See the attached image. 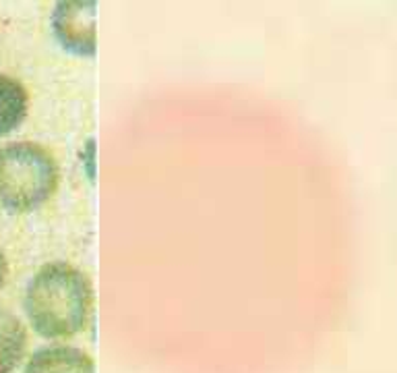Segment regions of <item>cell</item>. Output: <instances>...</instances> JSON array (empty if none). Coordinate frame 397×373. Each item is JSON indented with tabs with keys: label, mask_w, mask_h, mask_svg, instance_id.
<instances>
[{
	"label": "cell",
	"mask_w": 397,
	"mask_h": 373,
	"mask_svg": "<svg viewBox=\"0 0 397 373\" xmlns=\"http://www.w3.org/2000/svg\"><path fill=\"white\" fill-rule=\"evenodd\" d=\"M29 93L19 79L0 73V135H6L25 121Z\"/></svg>",
	"instance_id": "8992f818"
},
{
	"label": "cell",
	"mask_w": 397,
	"mask_h": 373,
	"mask_svg": "<svg viewBox=\"0 0 397 373\" xmlns=\"http://www.w3.org/2000/svg\"><path fill=\"white\" fill-rule=\"evenodd\" d=\"M6 272H8V265H6V257H4V253L0 251V288H2L4 280H6Z\"/></svg>",
	"instance_id": "52a82bcc"
},
{
	"label": "cell",
	"mask_w": 397,
	"mask_h": 373,
	"mask_svg": "<svg viewBox=\"0 0 397 373\" xmlns=\"http://www.w3.org/2000/svg\"><path fill=\"white\" fill-rule=\"evenodd\" d=\"M27 330L23 321L0 307V373H13L25 357Z\"/></svg>",
	"instance_id": "5b68a950"
},
{
	"label": "cell",
	"mask_w": 397,
	"mask_h": 373,
	"mask_svg": "<svg viewBox=\"0 0 397 373\" xmlns=\"http://www.w3.org/2000/svg\"><path fill=\"white\" fill-rule=\"evenodd\" d=\"M23 373H96V363L79 346L48 344L29 357Z\"/></svg>",
	"instance_id": "277c9868"
},
{
	"label": "cell",
	"mask_w": 397,
	"mask_h": 373,
	"mask_svg": "<svg viewBox=\"0 0 397 373\" xmlns=\"http://www.w3.org/2000/svg\"><path fill=\"white\" fill-rule=\"evenodd\" d=\"M58 185V162L36 141L0 145V207L29 212L46 203Z\"/></svg>",
	"instance_id": "7a4b0ae2"
},
{
	"label": "cell",
	"mask_w": 397,
	"mask_h": 373,
	"mask_svg": "<svg viewBox=\"0 0 397 373\" xmlns=\"http://www.w3.org/2000/svg\"><path fill=\"white\" fill-rule=\"evenodd\" d=\"M96 2L91 0H62L54 6L52 29L66 50L93 54L96 50Z\"/></svg>",
	"instance_id": "3957f363"
},
{
	"label": "cell",
	"mask_w": 397,
	"mask_h": 373,
	"mask_svg": "<svg viewBox=\"0 0 397 373\" xmlns=\"http://www.w3.org/2000/svg\"><path fill=\"white\" fill-rule=\"evenodd\" d=\"M93 305L89 276L68 261L44 263L25 288V313L33 330L46 338L77 334Z\"/></svg>",
	"instance_id": "6da1fadb"
}]
</instances>
